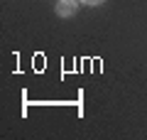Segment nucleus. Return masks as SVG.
<instances>
[{
	"label": "nucleus",
	"instance_id": "1",
	"mask_svg": "<svg viewBox=\"0 0 147 140\" xmlns=\"http://www.w3.org/2000/svg\"><path fill=\"white\" fill-rule=\"evenodd\" d=\"M54 12L59 17H74L79 12V0H59L54 5Z\"/></svg>",
	"mask_w": 147,
	"mask_h": 140
},
{
	"label": "nucleus",
	"instance_id": "2",
	"mask_svg": "<svg viewBox=\"0 0 147 140\" xmlns=\"http://www.w3.org/2000/svg\"><path fill=\"white\" fill-rule=\"evenodd\" d=\"M79 3H84V5H88V7H96V5H103L105 0H79Z\"/></svg>",
	"mask_w": 147,
	"mask_h": 140
}]
</instances>
